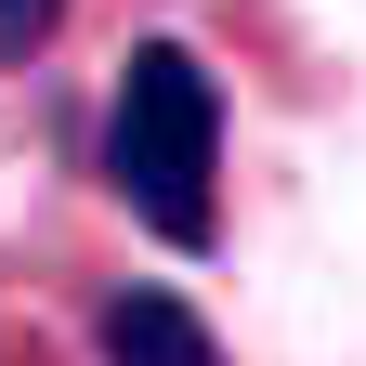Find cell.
Instances as JSON below:
<instances>
[{
  "instance_id": "obj_1",
  "label": "cell",
  "mask_w": 366,
  "mask_h": 366,
  "mask_svg": "<svg viewBox=\"0 0 366 366\" xmlns=\"http://www.w3.org/2000/svg\"><path fill=\"white\" fill-rule=\"evenodd\" d=\"M105 183L157 249H222V79L183 39H131L105 92Z\"/></svg>"
},
{
  "instance_id": "obj_3",
  "label": "cell",
  "mask_w": 366,
  "mask_h": 366,
  "mask_svg": "<svg viewBox=\"0 0 366 366\" xmlns=\"http://www.w3.org/2000/svg\"><path fill=\"white\" fill-rule=\"evenodd\" d=\"M66 39V0H0V66H39Z\"/></svg>"
},
{
  "instance_id": "obj_2",
  "label": "cell",
  "mask_w": 366,
  "mask_h": 366,
  "mask_svg": "<svg viewBox=\"0 0 366 366\" xmlns=\"http://www.w3.org/2000/svg\"><path fill=\"white\" fill-rule=\"evenodd\" d=\"M92 353L105 366H222V327L183 288H144V274H131V288L92 301Z\"/></svg>"
}]
</instances>
